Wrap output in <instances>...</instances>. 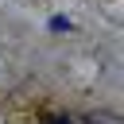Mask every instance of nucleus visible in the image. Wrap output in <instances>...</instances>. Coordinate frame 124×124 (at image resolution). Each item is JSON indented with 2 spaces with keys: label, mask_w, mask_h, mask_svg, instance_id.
<instances>
[{
  "label": "nucleus",
  "mask_w": 124,
  "mask_h": 124,
  "mask_svg": "<svg viewBox=\"0 0 124 124\" xmlns=\"http://www.w3.org/2000/svg\"><path fill=\"white\" fill-rule=\"evenodd\" d=\"M43 124H74V120H70V116H46Z\"/></svg>",
  "instance_id": "2"
},
{
  "label": "nucleus",
  "mask_w": 124,
  "mask_h": 124,
  "mask_svg": "<svg viewBox=\"0 0 124 124\" xmlns=\"http://www.w3.org/2000/svg\"><path fill=\"white\" fill-rule=\"evenodd\" d=\"M50 31H70V19H66V16H54V19H50Z\"/></svg>",
  "instance_id": "1"
}]
</instances>
